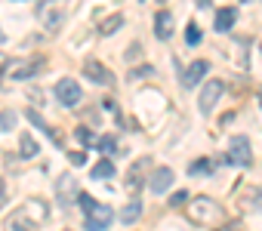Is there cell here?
<instances>
[{
  "label": "cell",
  "mask_w": 262,
  "mask_h": 231,
  "mask_svg": "<svg viewBox=\"0 0 262 231\" xmlns=\"http://www.w3.org/2000/svg\"><path fill=\"white\" fill-rule=\"evenodd\" d=\"M222 216V206L213 200V197H194L191 203H188V219L194 222V225H210V222H216Z\"/></svg>",
  "instance_id": "2"
},
{
  "label": "cell",
  "mask_w": 262,
  "mask_h": 231,
  "mask_svg": "<svg viewBox=\"0 0 262 231\" xmlns=\"http://www.w3.org/2000/svg\"><path fill=\"white\" fill-rule=\"evenodd\" d=\"M188 173H191V176H210V173H213V160H210V157H201V160H194V164L188 167Z\"/></svg>",
  "instance_id": "21"
},
{
  "label": "cell",
  "mask_w": 262,
  "mask_h": 231,
  "mask_svg": "<svg viewBox=\"0 0 262 231\" xmlns=\"http://www.w3.org/2000/svg\"><path fill=\"white\" fill-rule=\"evenodd\" d=\"M65 231H68V228H65Z\"/></svg>",
  "instance_id": "40"
},
{
  "label": "cell",
  "mask_w": 262,
  "mask_h": 231,
  "mask_svg": "<svg viewBox=\"0 0 262 231\" xmlns=\"http://www.w3.org/2000/svg\"><path fill=\"white\" fill-rule=\"evenodd\" d=\"M90 176H93V179H111V176H114V164L105 157V160H99V164L90 170Z\"/></svg>",
  "instance_id": "19"
},
{
  "label": "cell",
  "mask_w": 262,
  "mask_h": 231,
  "mask_svg": "<svg viewBox=\"0 0 262 231\" xmlns=\"http://www.w3.org/2000/svg\"><path fill=\"white\" fill-rule=\"evenodd\" d=\"M142 74H155V68H151V65H139V68L133 71V77H142Z\"/></svg>",
  "instance_id": "30"
},
{
  "label": "cell",
  "mask_w": 262,
  "mask_h": 231,
  "mask_svg": "<svg viewBox=\"0 0 262 231\" xmlns=\"http://www.w3.org/2000/svg\"><path fill=\"white\" fill-rule=\"evenodd\" d=\"M225 160H228V164H234V167H250V164H253L250 142H247L244 136H234V139L228 142V154H225Z\"/></svg>",
  "instance_id": "4"
},
{
  "label": "cell",
  "mask_w": 262,
  "mask_h": 231,
  "mask_svg": "<svg viewBox=\"0 0 262 231\" xmlns=\"http://www.w3.org/2000/svg\"><path fill=\"white\" fill-rule=\"evenodd\" d=\"M40 225L34 222V219H28L22 210H16L13 216H10V222H7V231H37Z\"/></svg>",
  "instance_id": "14"
},
{
  "label": "cell",
  "mask_w": 262,
  "mask_h": 231,
  "mask_svg": "<svg viewBox=\"0 0 262 231\" xmlns=\"http://www.w3.org/2000/svg\"><path fill=\"white\" fill-rule=\"evenodd\" d=\"M207 71H210V62H207V59H198V62H191V65L182 71V83L191 89L194 83H201V80L207 77Z\"/></svg>",
  "instance_id": "10"
},
{
  "label": "cell",
  "mask_w": 262,
  "mask_h": 231,
  "mask_svg": "<svg viewBox=\"0 0 262 231\" xmlns=\"http://www.w3.org/2000/svg\"><path fill=\"white\" fill-rule=\"evenodd\" d=\"M43 68H47V56L37 53V56H31L28 62H22V65L13 71V77H16V80H28V77H34V74H40Z\"/></svg>",
  "instance_id": "9"
},
{
  "label": "cell",
  "mask_w": 262,
  "mask_h": 231,
  "mask_svg": "<svg viewBox=\"0 0 262 231\" xmlns=\"http://www.w3.org/2000/svg\"><path fill=\"white\" fill-rule=\"evenodd\" d=\"M234 22H237V10L234 7H222L216 13V31H231Z\"/></svg>",
  "instance_id": "16"
},
{
  "label": "cell",
  "mask_w": 262,
  "mask_h": 231,
  "mask_svg": "<svg viewBox=\"0 0 262 231\" xmlns=\"http://www.w3.org/2000/svg\"><path fill=\"white\" fill-rule=\"evenodd\" d=\"M74 139H77L80 145H86V148H93V145H96V142H93V133H90L86 127H77V130H74Z\"/></svg>",
  "instance_id": "23"
},
{
  "label": "cell",
  "mask_w": 262,
  "mask_h": 231,
  "mask_svg": "<svg viewBox=\"0 0 262 231\" xmlns=\"http://www.w3.org/2000/svg\"><path fill=\"white\" fill-rule=\"evenodd\" d=\"M111 222H114V210L108 203H96L86 213V231H105Z\"/></svg>",
  "instance_id": "7"
},
{
  "label": "cell",
  "mask_w": 262,
  "mask_h": 231,
  "mask_svg": "<svg viewBox=\"0 0 262 231\" xmlns=\"http://www.w3.org/2000/svg\"><path fill=\"white\" fill-rule=\"evenodd\" d=\"M222 93H225V83H222V80H207L204 89H201V96H198V108H201V114H210V111L216 108V102L222 99Z\"/></svg>",
  "instance_id": "3"
},
{
  "label": "cell",
  "mask_w": 262,
  "mask_h": 231,
  "mask_svg": "<svg viewBox=\"0 0 262 231\" xmlns=\"http://www.w3.org/2000/svg\"><path fill=\"white\" fill-rule=\"evenodd\" d=\"M237 206L241 210H262V188H244L237 194Z\"/></svg>",
  "instance_id": "13"
},
{
  "label": "cell",
  "mask_w": 262,
  "mask_h": 231,
  "mask_svg": "<svg viewBox=\"0 0 262 231\" xmlns=\"http://www.w3.org/2000/svg\"><path fill=\"white\" fill-rule=\"evenodd\" d=\"M120 25H123V16H120V13H111V16H105V19L99 22V34L108 37V34H114Z\"/></svg>",
  "instance_id": "18"
},
{
  "label": "cell",
  "mask_w": 262,
  "mask_h": 231,
  "mask_svg": "<svg viewBox=\"0 0 262 231\" xmlns=\"http://www.w3.org/2000/svg\"><path fill=\"white\" fill-rule=\"evenodd\" d=\"M259 105H262V86H259Z\"/></svg>",
  "instance_id": "36"
},
{
  "label": "cell",
  "mask_w": 262,
  "mask_h": 231,
  "mask_svg": "<svg viewBox=\"0 0 262 231\" xmlns=\"http://www.w3.org/2000/svg\"><path fill=\"white\" fill-rule=\"evenodd\" d=\"M13 127H16V114L4 111V114H0V130H13Z\"/></svg>",
  "instance_id": "25"
},
{
  "label": "cell",
  "mask_w": 262,
  "mask_h": 231,
  "mask_svg": "<svg viewBox=\"0 0 262 231\" xmlns=\"http://www.w3.org/2000/svg\"><path fill=\"white\" fill-rule=\"evenodd\" d=\"M68 160H71L74 167H83V164H86V154H83V151H71V154H68Z\"/></svg>",
  "instance_id": "27"
},
{
  "label": "cell",
  "mask_w": 262,
  "mask_h": 231,
  "mask_svg": "<svg viewBox=\"0 0 262 231\" xmlns=\"http://www.w3.org/2000/svg\"><path fill=\"white\" fill-rule=\"evenodd\" d=\"M158 4H167V0H158Z\"/></svg>",
  "instance_id": "37"
},
{
  "label": "cell",
  "mask_w": 262,
  "mask_h": 231,
  "mask_svg": "<svg viewBox=\"0 0 262 231\" xmlns=\"http://www.w3.org/2000/svg\"><path fill=\"white\" fill-rule=\"evenodd\" d=\"M80 206H83V210H86V213H90V210H93V206H96V200H93V197H90V194H80Z\"/></svg>",
  "instance_id": "29"
},
{
  "label": "cell",
  "mask_w": 262,
  "mask_h": 231,
  "mask_svg": "<svg viewBox=\"0 0 262 231\" xmlns=\"http://www.w3.org/2000/svg\"><path fill=\"white\" fill-rule=\"evenodd\" d=\"M259 50H262V43H259Z\"/></svg>",
  "instance_id": "39"
},
{
  "label": "cell",
  "mask_w": 262,
  "mask_h": 231,
  "mask_svg": "<svg viewBox=\"0 0 262 231\" xmlns=\"http://www.w3.org/2000/svg\"><path fill=\"white\" fill-rule=\"evenodd\" d=\"M198 7H210V0H198Z\"/></svg>",
  "instance_id": "34"
},
{
  "label": "cell",
  "mask_w": 262,
  "mask_h": 231,
  "mask_svg": "<svg viewBox=\"0 0 262 231\" xmlns=\"http://www.w3.org/2000/svg\"><path fill=\"white\" fill-rule=\"evenodd\" d=\"M145 167H151V160H148V157H139L133 167L126 170V176H123V188H126L129 194L142 191V185H145Z\"/></svg>",
  "instance_id": "5"
},
{
  "label": "cell",
  "mask_w": 262,
  "mask_h": 231,
  "mask_svg": "<svg viewBox=\"0 0 262 231\" xmlns=\"http://www.w3.org/2000/svg\"><path fill=\"white\" fill-rule=\"evenodd\" d=\"M25 118H28V121H31V124L37 127V130H47V121L40 118V114H37V111H25Z\"/></svg>",
  "instance_id": "26"
},
{
  "label": "cell",
  "mask_w": 262,
  "mask_h": 231,
  "mask_svg": "<svg viewBox=\"0 0 262 231\" xmlns=\"http://www.w3.org/2000/svg\"><path fill=\"white\" fill-rule=\"evenodd\" d=\"M53 93H56V99H59L65 108L77 105V102H80V96H83V93H80V83H77L74 77H62V80L56 83V89H53Z\"/></svg>",
  "instance_id": "6"
},
{
  "label": "cell",
  "mask_w": 262,
  "mask_h": 231,
  "mask_svg": "<svg viewBox=\"0 0 262 231\" xmlns=\"http://www.w3.org/2000/svg\"><path fill=\"white\" fill-rule=\"evenodd\" d=\"M139 53H142V43H133V47H129V50H126V59H136Z\"/></svg>",
  "instance_id": "31"
},
{
  "label": "cell",
  "mask_w": 262,
  "mask_h": 231,
  "mask_svg": "<svg viewBox=\"0 0 262 231\" xmlns=\"http://www.w3.org/2000/svg\"><path fill=\"white\" fill-rule=\"evenodd\" d=\"M68 10H71V4H68V0H47V4H40V7H37V16H40L43 28H47L50 34H56V31L65 25V19H68Z\"/></svg>",
  "instance_id": "1"
},
{
  "label": "cell",
  "mask_w": 262,
  "mask_h": 231,
  "mask_svg": "<svg viewBox=\"0 0 262 231\" xmlns=\"http://www.w3.org/2000/svg\"><path fill=\"white\" fill-rule=\"evenodd\" d=\"M155 34H158V40H170L173 37V16L170 13H158L155 16Z\"/></svg>",
  "instance_id": "15"
},
{
  "label": "cell",
  "mask_w": 262,
  "mask_h": 231,
  "mask_svg": "<svg viewBox=\"0 0 262 231\" xmlns=\"http://www.w3.org/2000/svg\"><path fill=\"white\" fill-rule=\"evenodd\" d=\"M83 77L93 80V83H102V86H111V83H114V74H111L102 62H96V59H86V62H83Z\"/></svg>",
  "instance_id": "8"
},
{
  "label": "cell",
  "mask_w": 262,
  "mask_h": 231,
  "mask_svg": "<svg viewBox=\"0 0 262 231\" xmlns=\"http://www.w3.org/2000/svg\"><path fill=\"white\" fill-rule=\"evenodd\" d=\"M244 4H250V0H244Z\"/></svg>",
  "instance_id": "38"
},
{
  "label": "cell",
  "mask_w": 262,
  "mask_h": 231,
  "mask_svg": "<svg viewBox=\"0 0 262 231\" xmlns=\"http://www.w3.org/2000/svg\"><path fill=\"white\" fill-rule=\"evenodd\" d=\"M96 148L105 151V154H117V139H114V136H102V139L96 142Z\"/></svg>",
  "instance_id": "22"
},
{
  "label": "cell",
  "mask_w": 262,
  "mask_h": 231,
  "mask_svg": "<svg viewBox=\"0 0 262 231\" xmlns=\"http://www.w3.org/2000/svg\"><path fill=\"white\" fill-rule=\"evenodd\" d=\"M4 43H7V37H4V31H0V47H4Z\"/></svg>",
  "instance_id": "35"
},
{
  "label": "cell",
  "mask_w": 262,
  "mask_h": 231,
  "mask_svg": "<svg viewBox=\"0 0 262 231\" xmlns=\"http://www.w3.org/2000/svg\"><path fill=\"white\" fill-rule=\"evenodd\" d=\"M185 200H188V194H185V191H176V194L170 197V203H173V206H179V203H185Z\"/></svg>",
  "instance_id": "28"
},
{
  "label": "cell",
  "mask_w": 262,
  "mask_h": 231,
  "mask_svg": "<svg viewBox=\"0 0 262 231\" xmlns=\"http://www.w3.org/2000/svg\"><path fill=\"white\" fill-rule=\"evenodd\" d=\"M40 148H37V142H34V136H28V133H22V142H19V154L22 157H34Z\"/></svg>",
  "instance_id": "20"
},
{
  "label": "cell",
  "mask_w": 262,
  "mask_h": 231,
  "mask_svg": "<svg viewBox=\"0 0 262 231\" xmlns=\"http://www.w3.org/2000/svg\"><path fill=\"white\" fill-rule=\"evenodd\" d=\"M234 118H237V114H234V111H228V114H222V121H219V124H222V127H228Z\"/></svg>",
  "instance_id": "33"
},
{
  "label": "cell",
  "mask_w": 262,
  "mask_h": 231,
  "mask_svg": "<svg viewBox=\"0 0 262 231\" xmlns=\"http://www.w3.org/2000/svg\"><path fill=\"white\" fill-rule=\"evenodd\" d=\"M185 40H188V47H194V43H201V28L191 22L188 28H185Z\"/></svg>",
  "instance_id": "24"
},
{
  "label": "cell",
  "mask_w": 262,
  "mask_h": 231,
  "mask_svg": "<svg viewBox=\"0 0 262 231\" xmlns=\"http://www.w3.org/2000/svg\"><path fill=\"white\" fill-rule=\"evenodd\" d=\"M139 216H142V203H139V200H129V203L120 210V222H123V225H136Z\"/></svg>",
  "instance_id": "17"
},
{
  "label": "cell",
  "mask_w": 262,
  "mask_h": 231,
  "mask_svg": "<svg viewBox=\"0 0 262 231\" xmlns=\"http://www.w3.org/2000/svg\"><path fill=\"white\" fill-rule=\"evenodd\" d=\"M56 191H59V194H56V197H59V203H62V206H68V203H71V197H77V179H74L71 173H65V176L56 182Z\"/></svg>",
  "instance_id": "11"
},
{
  "label": "cell",
  "mask_w": 262,
  "mask_h": 231,
  "mask_svg": "<svg viewBox=\"0 0 262 231\" xmlns=\"http://www.w3.org/2000/svg\"><path fill=\"white\" fill-rule=\"evenodd\" d=\"M170 185H173V170H170V167H158V170L151 173V179H148V188H151L155 194H164Z\"/></svg>",
  "instance_id": "12"
},
{
  "label": "cell",
  "mask_w": 262,
  "mask_h": 231,
  "mask_svg": "<svg viewBox=\"0 0 262 231\" xmlns=\"http://www.w3.org/2000/svg\"><path fill=\"white\" fill-rule=\"evenodd\" d=\"M7 197H10V194H7V182H4V179H0V206H4V203H7Z\"/></svg>",
  "instance_id": "32"
}]
</instances>
